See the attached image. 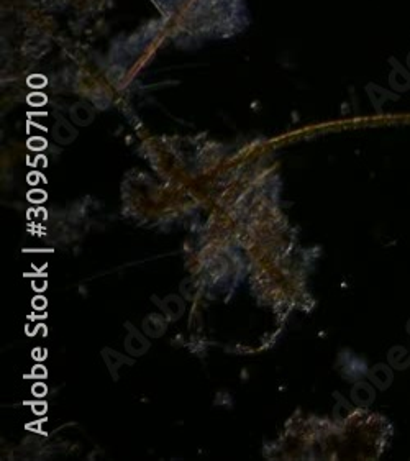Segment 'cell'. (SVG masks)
Here are the masks:
<instances>
[{"instance_id":"obj_1","label":"cell","mask_w":410,"mask_h":461,"mask_svg":"<svg viewBox=\"0 0 410 461\" xmlns=\"http://www.w3.org/2000/svg\"><path fill=\"white\" fill-rule=\"evenodd\" d=\"M125 348L130 355L140 356L150 348V343H148V340L140 334V332H136L131 325H128V336L125 340Z\"/></svg>"},{"instance_id":"obj_2","label":"cell","mask_w":410,"mask_h":461,"mask_svg":"<svg viewBox=\"0 0 410 461\" xmlns=\"http://www.w3.org/2000/svg\"><path fill=\"white\" fill-rule=\"evenodd\" d=\"M143 329L148 335L151 336H161L166 330V322L160 315H150L143 322Z\"/></svg>"},{"instance_id":"obj_3","label":"cell","mask_w":410,"mask_h":461,"mask_svg":"<svg viewBox=\"0 0 410 461\" xmlns=\"http://www.w3.org/2000/svg\"><path fill=\"white\" fill-rule=\"evenodd\" d=\"M104 358H105V361H107V365H109V370H110V373L114 375V377L117 379V370H119V366L120 365H131V360H128V358H125V356H122V355H119L117 351H112V350H104Z\"/></svg>"},{"instance_id":"obj_4","label":"cell","mask_w":410,"mask_h":461,"mask_svg":"<svg viewBox=\"0 0 410 461\" xmlns=\"http://www.w3.org/2000/svg\"><path fill=\"white\" fill-rule=\"evenodd\" d=\"M161 305H163L164 312H166L171 319H179L184 312V302L179 299L177 295H169L167 299L164 300V304H161Z\"/></svg>"},{"instance_id":"obj_5","label":"cell","mask_w":410,"mask_h":461,"mask_svg":"<svg viewBox=\"0 0 410 461\" xmlns=\"http://www.w3.org/2000/svg\"><path fill=\"white\" fill-rule=\"evenodd\" d=\"M28 199L32 202H43L46 199V194L43 191H33V192L28 194Z\"/></svg>"},{"instance_id":"obj_6","label":"cell","mask_w":410,"mask_h":461,"mask_svg":"<svg viewBox=\"0 0 410 461\" xmlns=\"http://www.w3.org/2000/svg\"><path fill=\"white\" fill-rule=\"evenodd\" d=\"M46 146V141L43 138H33V140H30V148H33V150H43Z\"/></svg>"},{"instance_id":"obj_7","label":"cell","mask_w":410,"mask_h":461,"mask_svg":"<svg viewBox=\"0 0 410 461\" xmlns=\"http://www.w3.org/2000/svg\"><path fill=\"white\" fill-rule=\"evenodd\" d=\"M32 392H33L37 397L44 396V394H46V386H44V384H35L33 389H32Z\"/></svg>"},{"instance_id":"obj_8","label":"cell","mask_w":410,"mask_h":461,"mask_svg":"<svg viewBox=\"0 0 410 461\" xmlns=\"http://www.w3.org/2000/svg\"><path fill=\"white\" fill-rule=\"evenodd\" d=\"M28 102H30V104H33V105H43L46 102V99L43 95H30Z\"/></svg>"},{"instance_id":"obj_9","label":"cell","mask_w":410,"mask_h":461,"mask_svg":"<svg viewBox=\"0 0 410 461\" xmlns=\"http://www.w3.org/2000/svg\"><path fill=\"white\" fill-rule=\"evenodd\" d=\"M33 307L35 309H44L46 300L43 299V297H37V299H33Z\"/></svg>"},{"instance_id":"obj_10","label":"cell","mask_w":410,"mask_h":461,"mask_svg":"<svg viewBox=\"0 0 410 461\" xmlns=\"http://www.w3.org/2000/svg\"><path fill=\"white\" fill-rule=\"evenodd\" d=\"M33 376H35V377H44V376H46V370H44L43 366H37V368L33 370Z\"/></svg>"},{"instance_id":"obj_11","label":"cell","mask_w":410,"mask_h":461,"mask_svg":"<svg viewBox=\"0 0 410 461\" xmlns=\"http://www.w3.org/2000/svg\"><path fill=\"white\" fill-rule=\"evenodd\" d=\"M46 81L43 78H32L30 79V85H43Z\"/></svg>"},{"instance_id":"obj_12","label":"cell","mask_w":410,"mask_h":461,"mask_svg":"<svg viewBox=\"0 0 410 461\" xmlns=\"http://www.w3.org/2000/svg\"><path fill=\"white\" fill-rule=\"evenodd\" d=\"M33 286L37 288V291H43V288L46 286V283H44V281H35Z\"/></svg>"},{"instance_id":"obj_13","label":"cell","mask_w":410,"mask_h":461,"mask_svg":"<svg viewBox=\"0 0 410 461\" xmlns=\"http://www.w3.org/2000/svg\"><path fill=\"white\" fill-rule=\"evenodd\" d=\"M44 411H46L44 404H37V406H35V412H37V414H43Z\"/></svg>"}]
</instances>
